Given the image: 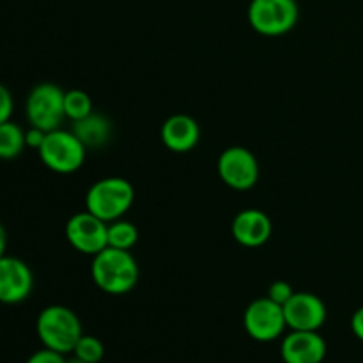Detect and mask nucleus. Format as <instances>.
<instances>
[{
  "instance_id": "19",
  "label": "nucleus",
  "mask_w": 363,
  "mask_h": 363,
  "mask_svg": "<svg viewBox=\"0 0 363 363\" xmlns=\"http://www.w3.org/2000/svg\"><path fill=\"white\" fill-rule=\"evenodd\" d=\"M73 354L87 363H99L105 357V347H103L101 340L96 337L82 335L74 346Z\"/></svg>"
},
{
  "instance_id": "20",
  "label": "nucleus",
  "mask_w": 363,
  "mask_h": 363,
  "mask_svg": "<svg viewBox=\"0 0 363 363\" xmlns=\"http://www.w3.org/2000/svg\"><path fill=\"white\" fill-rule=\"evenodd\" d=\"M293 294H294V289L291 287V284L286 282V280H277V282H273L268 289L269 300L282 305V307L291 300V298H293Z\"/></svg>"
},
{
  "instance_id": "7",
  "label": "nucleus",
  "mask_w": 363,
  "mask_h": 363,
  "mask_svg": "<svg viewBox=\"0 0 363 363\" xmlns=\"http://www.w3.org/2000/svg\"><path fill=\"white\" fill-rule=\"evenodd\" d=\"M243 325L248 335L257 342L277 340L287 328L284 307L269 300L268 296L259 298L252 301L245 311Z\"/></svg>"
},
{
  "instance_id": "14",
  "label": "nucleus",
  "mask_w": 363,
  "mask_h": 363,
  "mask_svg": "<svg viewBox=\"0 0 363 363\" xmlns=\"http://www.w3.org/2000/svg\"><path fill=\"white\" fill-rule=\"evenodd\" d=\"M201 128L197 121L184 113L169 117L162 126V142L172 152H188L199 144Z\"/></svg>"
},
{
  "instance_id": "25",
  "label": "nucleus",
  "mask_w": 363,
  "mask_h": 363,
  "mask_svg": "<svg viewBox=\"0 0 363 363\" xmlns=\"http://www.w3.org/2000/svg\"><path fill=\"white\" fill-rule=\"evenodd\" d=\"M6 248H7V233L4 229V225L0 223V257L6 255Z\"/></svg>"
},
{
  "instance_id": "4",
  "label": "nucleus",
  "mask_w": 363,
  "mask_h": 363,
  "mask_svg": "<svg viewBox=\"0 0 363 363\" xmlns=\"http://www.w3.org/2000/svg\"><path fill=\"white\" fill-rule=\"evenodd\" d=\"M300 18L296 0H250L248 23L255 32L277 38L293 30Z\"/></svg>"
},
{
  "instance_id": "1",
  "label": "nucleus",
  "mask_w": 363,
  "mask_h": 363,
  "mask_svg": "<svg viewBox=\"0 0 363 363\" xmlns=\"http://www.w3.org/2000/svg\"><path fill=\"white\" fill-rule=\"evenodd\" d=\"M91 275L103 293L121 296L137 286L140 268L130 250L106 247L92 259Z\"/></svg>"
},
{
  "instance_id": "16",
  "label": "nucleus",
  "mask_w": 363,
  "mask_h": 363,
  "mask_svg": "<svg viewBox=\"0 0 363 363\" xmlns=\"http://www.w3.org/2000/svg\"><path fill=\"white\" fill-rule=\"evenodd\" d=\"M25 131L13 121L0 124V160H13L23 152Z\"/></svg>"
},
{
  "instance_id": "2",
  "label": "nucleus",
  "mask_w": 363,
  "mask_h": 363,
  "mask_svg": "<svg viewBox=\"0 0 363 363\" xmlns=\"http://www.w3.org/2000/svg\"><path fill=\"white\" fill-rule=\"evenodd\" d=\"M35 332L43 346L62 354L73 353L78 339L84 335L78 315L64 305L43 308L35 321Z\"/></svg>"
},
{
  "instance_id": "23",
  "label": "nucleus",
  "mask_w": 363,
  "mask_h": 363,
  "mask_svg": "<svg viewBox=\"0 0 363 363\" xmlns=\"http://www.w3.org/2000/svg\"><path fill=\"white\" fill-rule=\"evenodd\" d=\"M45 138H46V131H43L41 128L30 126L27 131H25V144H27V147L35 149V151H39V147L43 145Z\"/></svg>"
},
{
  "instance_id": "15",
  "label": "nucleus",
  "mask_w": 363,
  "mask_h": 363,
  "mask_svg": "<svg viewBox=\"0 0 363 363\" xmlns=\"http://www.w3.org/2000/svg\"><path fill=\"white\" fill-rule=\"evenodd\" d=\"M71 131L85 147H103L112 137V123L101 113L92 112L85 119L74 121Z\"/></svg>"
},
{
  "instance_id": "24",
  "label": "nucleus",
  "mask_w": 363,
  "mask_h": 363,
  "mask_svg": "<svg viewBox=\"0 0 363 363\" xmlns=\"http://www.w3.org/2000/svg\"><path fill=\"white\" fill-rule=\"evenodd\" d=\"M351 330L363 342V307L358 308L353 314V318H351Z\"/></svg>"
},
{
  "instance_id": "5",
  "label": "nucleus",
  "mask_w": 363,
  "mask_h": 363,
  "mask_svg": "<svg viewBox=\"0 0 363 363\" xmlns=\"http://www.w3.org/2000/svg\"><path fill=\"white\" fill-rule=\"evenodd\" d=\"M85 147L73 131L53 130L46 133L45 142L39 147V158L57 174H73L84 165Z\"/></svg>"
},
{
  "instance_id": "11",
  "label": "nucleus",
  "mask_w": 363,
  "mask_h": 363,
  "mask_svg": "<svg viewBox=\"0 0 363 363\" xmlns=\"http://www.w3.org/2000/svg\"><path fill=\"white\" fill-rule=\"evenodd\" d=\"M34 289V275L21 259L0 257V303L16 305L27 300Z\"/></svg>"
},
{
  "instance_id": "6",
  "label": "nucleus",
  "mask_w": 363,
  "mask_h": 363,
  "mask_svg": "<svg viewBox=\"0 0 363 363\" xmlns=\"http://www.w3.org/2000/svg\"><path fill=\"white\" fill-rule=\"evenodd\" d=\"M64 94L66 92L52 82H43L35 85L25 103V113L30 126L41 128L46 133L59 130L62 121L66 119Z\"/></svg>"
},
{
  "instance_id": "18",
  "label": "nucleus",
  "mask_w": 363,
  "mask_h": 363,
  "mask_svg": "<svg viewBox=\"0 0 363 363\" xmlns=\"http://www.w3.org/2000/svg\"><path fill=\"white\" fill-rule=\"evenodd\" d=\"M64 112H66L67 119L80 121L85 119L92 113V99L91 96L80 89H73L64 94Z\"/></svg>"
},
{
  "instance_id": "21",
  "label": "nucleus",
  "mask_w": 363,
  "mask_h": 363,
  "mask_svg": "<svg viewBox=\"0 0 363 363\" xmlns=\"http://www.w3.org/2000/svg\"><path fill=\"white\" fill-rule=\"evenodd\" d=\"M66 354L57 353V351L48 350V347H43V350L35 351L25 363H66Z\"/></svg>"
},
{
  "instance_id": "10",
  "label": "nucleus",
  "mask_w": 363,
  "mask_h": 363,
  "mask_svg": "<svg viewBox=\"0 0 363 363\" xmlns=\"http://www.w3.org/2000/svg\"><path fill=\"white\" fill-rule=\"evenodd\" d=\"M287 328L300 332H318L326 323V305L319 296L312 293H294L293 298L284 305Z\"/></svg>"
},
{
  "instance_id": "8",
  "label": "nucleus",
  "mask_w": 363,
  "mask_h": 363,
  "mask_svg": "<svg viewBox=\"0 0 363 363\" xmlns=\"http://www.w3.org/2000/svg\"><path fill=\"white\" fill-rule=\"evenodd\" d=\"M108 223L91 211H82L71 216L66 223V240L77 252L85 255L99 254L108 247Z\"/></svg>"
},
{
  "instance_id": "26",
  "label": "nucleus",
  "mask_w": 363,
  "mask_h": 363,
  "mask_svg": "<svg viewBox=\"0 0 363 363\" xmlns=\"http://www.w3.org/2000/svg\"><path fill=\"white\" fill-rule=\"evenodd\" d=\"M66 363H87V362H84V360H82V358L74 357V354H73V357H71L69 360H66Z\"/></svg>"
},
{
  "instance_id": "9",
  "label": "nucleus",
  "mask_w": 363,
  "mask_h": 363,
  "mask_svg": "<svg viewBox=\"0 0 363 363\" xmlns=\"http://www.w3.org/2000/svg\"><path fill=\"white\" fill-rule=\"evenodd\" d=\"M218 176L233 190H250L259 179V163L254 152L234 145L225 149L218 158Z\"/></svg>"
},
{
  "instance_id": "17",
  "label": "nucleus",
  "mask_w": 363,
  "mask_h": 363,
  "mask_svg": "<svg viewBox=\"0 0 363 363\" xmlns=\"http://www.w3.org/2000/svg\"><path fill=\"white\" fill-rule=\"evenodd\" d=\"M108 247L119 250H131L138 241V229L128 220H116L108 223Z\"/></svg>"
},
{
  "instance_id": "3",
  "label": "nucleus",
  "mask_w": 363,
  "mask_h": 363,
  "mask_svg": "<svg viewBox=\"0 0 363 363\" xmlns=\"http://www.w3.org/2000/svg\"><path fill=\"white\" fill-rule=\"evenodd\" d=\"M135 201V190L124 177H105L89 188L85 209L110 223L123 218Z\"/></svg>"
},
{
  "instance_id": "22",
  "label": "nucleus",
  "mask_w": 363,
  "mask_h": 363,
  "mask_svg": "<svg viewBox=\"0 0 363 363\" xmlns=\"http://www.w3.org/2000/svg\"><path fill=\"white\" fill-rule=\"evenodd\" d=\"M13 110H14L13 94H11V91L6 87V85L0 84V124L6 123V121H11Z\"/></svg>"
},
{
  "instance_id": "12",
  "label": "nucleus",
  "mask_w": 363,
  "mask_h": 363,
  "mask_svg": "<svg viewBox=\"0 0 363 363\" xmlns=\"http://www.w3.org/2000/svg\"><path fill=\"white\" fill-rule=\"evenodd\" d=\"M280 354L286 363H321L326 358V340L318 332L291 330L284 337Z\"/></svg>"
},
{
  "instance_id": "13",
  "label": "nucleus",
  "mask_w": 363,
  "mask_h": 363,
  "mask_svg": "<svg viewBox=\"0 0 363 363\" xmlns=\"http://www.w3.org/2000/svg\"><path fill=\"white\" fill-rule=\"evenodd\" d=\"M272 230V220L261 209H245L238 213L233 222V238L248 248H257L268 243Z\"/></svg>"
}]
</instances>
